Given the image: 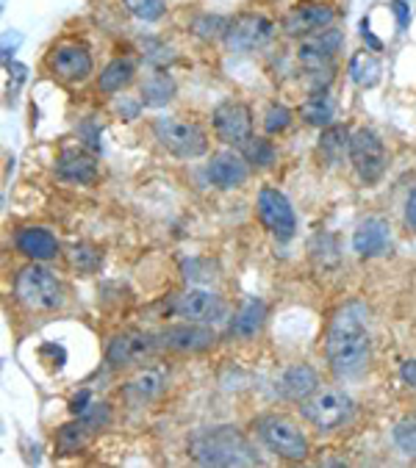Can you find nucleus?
Instances as JSON below:
<instances>
[{
  "instance_id": "f704fd0d",
  "label": "nucleus",
  "mask_w": 416,
  "mask_h": 468,
  "mask_svg": "<svg viewBox=\"0 0 416 468\" xmlns=\"http://www.w3.org/2000/svg\"><path fill=\"white\" fill-rule=\"evenodd\" d=\"M394 441L405 454L416 457V421H400L394 427Z\"/></svg>"
},
{
  "instance_id": "e433bc0d",
  "label": "nucleus",
  "mask_w": 416,
  "mask_h": 468,
  "mask_svg": "<svg viewBox=\"0 0 416 468\" xmlns=\"http://www.w3.org/2000/svg\"><path fill=\"white\" fill-rule=\"evenodd\" d=\"M405 220H408V225L416 230V189H413L411 197H408V205H405Z\"/></svg>"
},
{
  "instance_id": "1a4fd4ad",
  "label": "nucleus",
  "mask_w": 416,
  "mask_h": 468,
  "mask_svg": "<svg viewBox=\"0 0 416 468\" xmlns=\"http://www.w3.org/2000/svg\"><path fill=\"white\" fill-rule=\"evenodd\" d=\"M258 216H261L264 228L277 241H289L294 236V230H297L294 208L277 189H261V194H258Z\"/></svg>"
},
{
  "instance_id": "a878e982",
  "label": "nucleus",
  "mask_w": 416,
  "mask_h": 468,
  "mask_svg": "<svg viewBox=\"0 0 416 468\" xmlns=\"http://www.w3.org/2000/svg\"><path fill=\"white\" fill-rule=\"evenodd\" d=\"M380 72L384 69H380V61L372 53H356L350 58V78L361 89H372L380 81Z\"/></svg>"
},
{
  "instance_id": "39448f33",
  "label": "nucleus",
  "mask_w": 416,
  "mask_h": 468,
  "mask_svg": "<svg viewBox=\"0 0 416 468\" xmlns=\"http://www.w3.org/2000/svg\"><path fill=\"white\" fill-rule=\"evenodd\" d=\"M350 413H353V400L339 388H325L311 396V400H305V405H303V416L320 429L341 427L347 418H350Z\"/></svg>"
},
{
  "instance_id": "58836bf2",
  "label": "nucleus",
  "mask_w": 416,
  "mask_h": 468,
  "mask_svg": "<svg viewBox=\"0 0 416 468\" xmlns=\"http://www.w3.org/2000/svg\"><path fill=\"white\" fill-rule=\"evenodd\" d=\"M400 374H402V380H405L408 385L416 388V360H408V364H402Z\"/></svg>"
},
{
  "instance_id": "0eeeda50",
  "label": "nucleus",
  "mask_w": 416,
  "mask_h": 468,
  "mask_svg": "<svg viewBox=\"0 0 416 468\" xmlns=\"http://www.w3.org/2000/svg\"><path fill=\"white\" fill-rule=\"evenodd\" d=\"M258 436L275 454H281L286 460H305V454H308L305 436L289 418H277V416L261 418L258 421Z\"/></svg>"
},
{
  "instance_id": "5701e85b",
  "label": "nucleus",
  "mask_w": 416,
  "mask_h": 468,
  "mask_svg": "<svg viewBox=\"0 0 416 468\" xmlns=\"http://www.w3.org/2000/svg\"><path fill=\"white\" fill-rule=\"evenodd\" d=\"M350 141H353V136H350V130H347V128H341V125H328L325 133L320 136V153L325 156V161L341 164L344 156L350 153Z\"/></svg>"
},
{
  "instance_id": "ea45409f",
  "label": "nucleus",
  "mask_w": 416,
  "mask_h": 468,
  "mask_svg": "<svg viewBox=\"0 0 416 468\" xmlns=\"http://www.w3.org/2000/svg\"><path fill=\"white\" fill-rule=\"evenodd\" d=\"M89 408V391H81L78 396H76V400H73V413H84Z\"/></svg>"
},
{
  "instance_id": "dca6fc26",
  "label": "nucleus",
  "mask_w": 416,
  "mask_h": 468,
  "mask_svg": "<svg viewBox=\"0 0 416 468\" xmlns=\"http://www.w3.org/2000/svg\"><path fill=\"white\" fill-rule=\"evenodd\" d=\"M161 338L169 349H178V352H203L208 346H214L217 341L214 330L200 328V324H178V328L164 330Z\"/></svg>"
},
{
  "instance_id": "4be33fe9",
  "label": "nucleus",
  "mask_w": 416,
  "mask_h": 468,
  "mask_svg": "<svg viewBox=\"0 0 416 468\" xmlns=\"http://www.w3.org/2000/svg\"><path fill=\"white\" fill-rule=\"evenodd\" d=\"M264 319H267V305L261 300H248L245 305H241V310L236 313V319L231 324V333L239 338H253L261 330Z\"/></svg>"
},
{
  "instance_id": "cd10ccee",
  "label": "nucleus",
  "mask_w": 416,
  "mask_h": 468,
  "mask_svg": "<svg viewBox=\"0 0 416 468\" xmlns=\"http://www.w3.org/2000/svg\"><path fill=\"white\" fill-rule=\"evenodd\" d=\"M161 388H164L161 374H156V372H142V374L133 377V380L128 382L125 393L131 396L133 402H150L153 396L161 393Z\"/></svg>"
},
{
  "instance_id": "aec40b11",
  "label": "nucleus",
  "mask_w": 416,
  "mask_h": 468,
  "mask_svg": "<svg viewBox=\"0 0 416 468\" xmlns=\"http://www.w3.org/2000/svg\"><path fill=\"white\" fill-rule=\"evenodd\" d=\"M17 249L31 261H50L59 256V244L45 228H23L14 238Z\"/></svg>"
},
{
  "instance_id": "f03ea898",
  "label": "nucleus",
  "mask_w": 416,
  "mask_h": 468,
  "mask_svg": "<svg viewBox=\"0 0 416 468\" xmlns=\"http://www.w3.org/2000/svg\"><path fill=\"white\" fill-rule=\"evenodd\" d=\"M189 452L203 465H256L258 463L248 438L233 427L200 429L189 441Z\"/></svg>"
},
{
  "instance_id": "393cba45",
  "label": "nucleus",
  "mask_w": 416,
  "mask_h": 468,
  "mask_svg": "<svg viewBox=\"0 0 416 468\" xmlns=\"http://www.w3.org/2000/svg\"><path fill=\"white\" fill-rule=\"evenodd\" d=\"M92 432H95V429H92L84 418H78V421H73V424H64V427L59 429L56 446H59L61 454H76V452H81V449L89 444Z\"/></svg>"
},
{
  "instance_id": "c9c22d12",
  "label": "nucleus",
  "mask_w": 416,
  "mask_h": 468,
  "mask_svg": "<svg viewBox=\"0 0 416 468\" xmlns=\"http://www.w3.org/2000/svg\"><path fill=\"white\" fill-rule=\"evenodd\" d=\"M392 12H394V17H397V25H400V31L408 25V20H411V9H408V4L405 0H394L392 4Z\"/></svg>"
},
{
  "instance_id": "b1692460",
  "label": "nucleus",
  "mask_w": 416,
  "mask_h": 468,
  "mask_svg": "<svg viewBox=\"0 0 416 468\" xmlns=\"http://www.w3.org/2000/svg\"><path fill=\"white\" fill-rule=\"evenodd\" d=\"M333 114H336V103H333V97H330L328 92H322V89H317L314 94H311V97L303 103V108H300V117H303L308 125H317V128L330 125Z\"/></svg>"
},
{
  "instance_id": "4468645a",
  "label": "nucleus",
  "mask_w": 416,
  "mask_h": 468,
  "mask_svg": "<svg viewBox=\"0 0 416 468\" xmlns=\"http://www.w3.org/2000/svg\"><path fill=\"white\" fill-rule=\"evenodd\" d=\"M50 69L56 78L76 84V81H84L92 72V56L84 45H61L50 56Z\"/></svg>"
},
{
  "instance_id": "6ab92c4d",
  "label": "nucleus",
  "mask_w": 416,
  "mask_h": 468,
  "mask_svg": "<svg viewBox=\"0 0 416 468\" xmlns=\"http://www.w3.org/2000/svg\"><path fill=\"white\" fill-rule=\"evenodd\" d=\"M56 175L67 184H92L97 177V164L84 150H64L56 161Z\"/></svg>"
},
{
  "instance_id": "f3484780",
  "label": "nucleus",
  "mask_w": 416,
  "mask_h": 468,
  "mask_svg": "<svg viewBox=\"0 0 416 468\" xmlns=\"http://www.w3.org/2000/svg\"><path fill=\"white\" fill-rule=\"evenodd\" d=\"M208 177L220 189H236L248 180V158L236 153H217L208 164Z\"/></svg>"
},
{
  "instance_id": "412c9836",
  "label": "nucleus",
  "mask_w": 416,
  "mask_h": 468,
  "mask_svg": "<svg viewBox=\"0 0 416 468\" xmlns=\"http://www.w3.org/2000/svg\"><path fill=\"white\" fill-rule=\"evenodd\" d=\"M320 380H317V372L311 366H292L284 372L281 382H277V391H281V396H286V400L292 402H300V400H308L311 393L317 391Z\"/></svg>"
},
{
  "instance_id": "473e14b6",
  "label": "nucleus",
  "mask_w": 416,
  "mask_h": 468,
  "mask_svg": "<svg viewBox=\"0 0 416 468\" xmlns=\"http://www.w3.org/2000/svg\"><path fill=\"white\" fill-rule=\"evenodd\" d=\"M194 33L197 36H203V40H214V36H225V31H228V22L222 20V17H212V14H203V17H197L194 20Z\"/></svg>"
},
{
  "instance_id": "a211bd4d",
  "label": "nucleus",
  "mask_w": 416,
  "mask_h": 468,
  "mask_svg": "<svg viewBox=\"0 0 416 468\" xmlns=\"http://www.w3.org/2000/svg\"><path fill=\"white\" fill-rule=\"evenodd\" d=\"M389 225L384 220H366L358 225L356 236H353V247L358 256L364 258H375V256H384V252L389 249Z\"/></svg>"
},
{
  "instance_id": "c756f323",
  "label": "nucleus",
  "mask_w": 416,
  "mask_h": 468,
  "mask_svg": "<svg viewBox=\"0 0 416 468\" xmlns=\"http://www.w3.org/2000/svg\"><path fill=\"white\" fill-rule=\"evenodd\" d=\"M241 150H245L248 164H256V166L275 164V148H272V141H267V139H250Z\"/></svg>"
},
{
  "instance_id": "2eb2a0df",
  "label": "nucleus",
  "mask_w": 416,
  "mask_h": 468,
  "mask_svg": "<svg viewBox=\"0 0 416 468\" xmlns=\"http://www.w3.org/2000/svg\"><path fill=\"white\" fill-rule=\"evenodd\" d=\"M333 9L322 6V4H311V6H297L294 12H289V17L284 20V31L289 36H308L317 33L322 28H328L333 22Z\"/></svg>"
},
{
  "instance_id": "c85d7f7f",
  "label": "nucleus",
  "mask_w": 416,
  "mask_h": 468,
  "mask_svg": "<svg viewBox=\"0 0 416 468\" xmlns=\"http://www.w3.org/2000/svg\"><path fill=\"white\" fill-rule=\"evenodd\" d=\"M172 94H176V84H172L169 76H153L142 86V103L145 105H156V108L167 105L172 100Z\"/></svg>"
},
{
  "instance_id": "f8f14e48",
  "label": "nucleus",
  "mask_w": 416,
  "mask_h": 468,
  "mask_svg": "<svg viewBox=\"0 0 416 468\" xmlns=\"http://www.w3.org/2000/svg\"><path fill=\"white\" fill-rule=\"evenodd\" d=\"M156 349V338L148 333H122L117 336L109 349H106V360L114 369H125V366H136L142 364L145 357H150Z\"/></svg>"
},
{
  "instance_id": "423d86ee",
  "label": "nucleus",
  "mask_w": 416,
  "mask_h": 468,
  "mask_svg": "<svg viewBox=\"0 0 416 468\" xmlns=\"http://www.w3.org/2000/svg\"><path fill=\"white\" fill-rule=\"evenodd\" d=\"M350 161L358 172V177L364 184H377L380 177L386 172V150H384V141L377 139L375 130L361 128L353 133L350 141Z\"/></svg>"
},
{
  "instance_id": "bb28decb",
  "label": "nucleus",
  "mask_w": 416,
  "mask_h": 468,
  "mask_svg": "<svg viewBox=\"0 0 416 468\" xmlns=\"http://www.w3.org/2000/svg\"><path fill=\"white\" fill-rule=\"evenodd\" d=\"M133 61L131 58H114L106 69L100 72V89L103 92H120L133 81Z\"/></svg>"
},
{
  "instance_id": "4c0bfd02",
  "label": "nucleus",
  "mask_w": 416,
  "mask_h": 468,
  "mask_svg": "<svg viewBox=\"0 0 416 468\" xmlns=\"http://www.w3.org/2000/svg\"><path fill=\"white\" fill-rule=\"evenodd\" d=\"M361 36H364V42H366L372 50H380V48H384V45H380L377 36H372V31H369V22H366V20L361 22Z\"/></svg>"
},
{
  "instance_id": "9d476101",
  "label": "nucleus",
  "mask_w": 416,
  "mask_h": 468,
  "mask_svg": "<svg viewBox=\"0 0 416 468\" xmlns=\"http://www.w3.org/2000/svg\"><path fill=\"white\" fill-rule=\"evenodd\" d=\"M275 25L261 17V14H241L233 22H228L225 31V45L233 53H250L261 45H267L272 40Z\"/></svg>"
},
{
  "instance_id": "ddd939ff",
  "label": "nucleus",
  "mask_w": 416,
  "mask_h": 468,
  "mask_svg": "<svg viewBox=\"0 0 416 468\" xmlns=\"http://www.w3.org/2000/svg\"><path fill=\"white\" fill-rule=\"evenodd\" d=\"M172 310H176L181 319L200 321V324L217 321V319L225 316V305H222V300L214 297L212 292H203V288H189L186 294H181L176 302H172Z\"/></svg>"
},
{
  "instance_id": "9b49d317",
  "label": "nucleus",
  "mask_w": 416,
  "mask_h": 468,
  "mask_svg": "<svg viewBox=\"0 0 416 468\" xmlns=\"http://www.w3.org/2000/svg\"><path fill=\"white\" fill-rule=\"evenodd\" d=\"M341 45H344V33L339 28L328 25V28H322L317 33L303 36V42L297 48V58L308 69H322L341 50Z\"/></svg>"
},
{
  "instance_id": "7c9ffc66",
  "label": "nucleus",
  "mask_w": 416,
  "mask_h": 468,
  "mask_svg": "<svg viewBox=\"0 0 416 468\" xmlns=\"http://www.w3.org/2000/svg\"><path fill=\"white\" fill-rule=\"evenodd\" d=\"M125 6L133 17L153 22L167 12V0H125Z\"/></svg>"
},
{
  "instance_id": "2f4dec72",
  "label": "nucleus",
  "mask_w": 416,
  "mask_h": 468,
  "mask_svg": "<svg viewBox=\"0 0 416 468\" xmlns=\"http://www.w3.org/2000/svg\"><path fill=\"white\" fill-rule=\"evenodd\" d=\"M69 261H73V266L81 272H95L100 266V252L95 247L78 244V247L69 249Z\"/></svg>"
},
{
  "instance_id": "72a5a7b5",
  "label": "nucleus",
  "mask_w": 416,
  "mask_h": 468,
  "mask_svg": "<svg viewBox=\"0 0 416 468\" xmlns=\"http://www.w3.org/2000/svg\"><path fill=\"white\" fill-rule=\"evenodd\" d=\"M292 125V112L286 105H269V112L264 117V130L267 133H281Z\"/></svg>"
},
{
  "instance_id": "6e6552de",
  "label": "nucleus",
  "mask_w": 416,
  "mask_h": 468,
  "mask_svg": "<svg viewBox=\"0 0 416 468\" xmlns=\"http://www.w3.org/2000/svg\"><path fill=\"white\" fill-rule=\"evenodd\" d=\"M214 130L225 144L233 148H245L253 139V114L245 103L225 100L214 108Z\"/></svg>"
},
{
  "instance_id": "7ed1b4c3",
  "label": "nucleus",
  "mask_w": 416,
  "mask_h": 468,
  "mask_svg": "<svg viewBox=\"0 0 416 468\" xmlns=\"http://www.w3.org/2000/svg\"><path fill=\"white\" fill-rule=\"evenodd\" d=\"M17 300L28 310H56L64 302V288L56 280V274L45 266L33 261L31 266L20 269L17 283H14Z\"/></svg>"
},
{
  "instance_id": "20e7f679",
  "label": "nucleus",
  "mask_w": 416,
  "mask_h": 468,
  "mask_svg": "<svg viewBox=\"0 0 416 468\" xmlns=\"http://www.w3.org/2000/svg\"><path fill=\"white\" fill-rule=\"evenodd\" d=\"M153 133H156L161 148L169 150L172 156H178V158H197L208 150L205 130L194 122L161 117V120L153 122Z\"/></svg>"
},
{
  "instance_id": "f257e3e1",
  "label": "nucleus",
  "mask_w": 416,
  "mask_h": 468,
  "mask_svg": "<svg viewBox=\"0 0 416 468\" xmlns=\"http://www.w3.org/2000/svg\"><path fill=\"white\" fill-rule=\"evenodd\" d=\"M325 352L333 374L339 377H358L372 352L369 338V310L361 302H347L330 321L325 338Z\"/></svg>"
}]
</instances>
